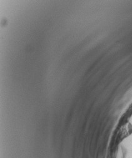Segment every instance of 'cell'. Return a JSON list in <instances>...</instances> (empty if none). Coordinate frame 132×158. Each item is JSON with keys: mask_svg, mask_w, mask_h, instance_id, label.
Segmentation results:
<instances>
[{"mask_svg": "<svg viewBox=\"0 0 132 158\" xmlns=\"http://www.w3.org/2000/svg\"><path fill=\"white\" fill-rule=\"evenodd\" d=\"M126 157H128V158H132V150L130 151L129 153H128V152H127V151H126V155L125 158H126Z\"/></svg>", "mask_w": 132, "mask_h": 158, "instance_id": "6da1fadb", "label": "cell"}]
</instances>
